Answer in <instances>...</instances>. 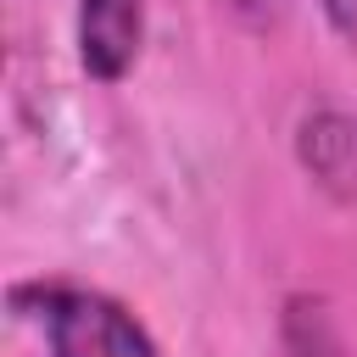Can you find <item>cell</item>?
<instances>
[{"mask_svg":"<svg viewBox=\"0 0 357 357\" xmlns=\"http://www.w3.org/2000/svg\"><path fill=\"white\" fill-rule=\"evenodd\" d=\"M218 11H229V17L245 22V28H273V22L290 11V0H218Z\"/></svg>","mask_w":357,"mask_h":357,"instance_id":"cell-5","label":"cell"},{"mask_svg":"<svg viewBox=\"0 0 357 357\" xmlns=\"http://www.w3.org/2000/svg\"><path fill=\"white\" fill-rule=\"evenodd\" d=\"M11 312L39 329L45 357H162L145 318L123 296L84 279H61V273L17 279Z\"/></svg>","mask_w":357,"mask_h":357,"instance_id":"cell-1","label":"cell"},{"mask_svg":"<svg viewBox=\"0 0 357 357\" xmlns=\"http://www.w3.org/2000/svg\"><path fill=\"white\" fill-rule=\"evenodd\" d=\"M151 0H78L73 6V45L89 84H123L145 50Z\"/></svg>","mask_w":357,"mask_h":357,"instance_id":"cell-2","label":"cell"},{"mask_svg":"<svg viewBox=\"0 0 357 357\" xmlns=\"http://www.w3.org/2000/svg\"><path fill=\"white\" fill-rule=\"evenodd\" d=\"M273 340H279V357H351L346 351V335L335 324V307L318 290H290L279 301Z\"/></svg>","mask_w":357,"mask_h":357,"instance_id":"cell-4","label":"cell"},{"mask_svg":"<svg viewBox=\"0 0 357 357\" xmlns=\"http://www.w3.org/2000/svg\"><path fill=\"white\" fill-rule=\"evenodd\" d=\"M290 145H296L301 173H307L329 201H340V206L357 201V117H351L346 106H335V100L307 106V112L296 117Z\"/></svg>","mask_w":357,"mask_h":357,"instance_id":"cell-3","label":"cell"},{"mask_svg":"<svg viewBox=\"0 0 357 357\" xmlns=\"http://www.w3.org/2000/svg\"><path fill=\"white\" fill-rule=\"evenodd\" d=\"M318 11H324V22H329V33H335L346 50H357V0H318Z\"/></svg>","mask_w":357,"mask_h":357,"instance_id":"cell-6","label":"cell"}]
</instances>
